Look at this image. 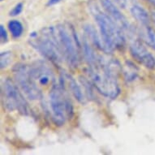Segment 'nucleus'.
I'll return each mask as SVG.
<instances>
[{"instance_id": "1", "label": "nucleus", "mask_w": 155, "mask_h": 155, "mask_svg": "<svg viewBox=\"0 0 155 155\" xmlns=\"http://www.w3.org/2000/svg\"><path fill=\"white\" fill-rule=\"evenodd\" d=\"M89 67V76L97 90L107 97L116 98L120 93L118 84L120 64L114 61L106 62L98 56Z\"/></svg>"}, {"instance_id": "2", "label": "nucleus", "mask_w": 155, "mask_h": 155, "mask_svg": "<svg viewBox=\"0 0 155 155\" xmlns=\"http://www.w3.org/2000/svg\"><path fill=\"white\" fill-rule=\"evenodd\" d=\"M89 8L97 25L101 38L109 53L115 48L124 46L125 42L124 33L110 15L106 12L101 11L94 3L90 4Z\"/></svg>"}, {"instance_id": "3", "label": "nucleus", "mask_w": 155, "mask_h": 155, "mask_svg": "<svg viewBox=\"0 0 155 155\" xmlns=\"http://www.w3.org/2000/svg\"><path fill=\"white\" fill-rule=\"evenodd\" d=\"M29 38L31 46L46 59L55 64H59L64 59L58 33L53 27L42 29L40 35L33 32L30 33Z\"/></svg>"}, {"instance_id": "4", "label": "nucleus", "mask_w": 155, "mask_h": 155, "mask_svg": "<svg viewBox=\"0 0 155 155\" xmlns=\"http://www.w3.org/2000/svg\"><path fill=\"white\" fill-rule=\"evenodd\" d=\"M51 117L56 125H64L72 114V105L66 95L64 86L54 85L49 94Z\"/></svg>"}, {"instance_id": "5", "label": "nucleus", "mask_w": 155, "mask_h": 155, "mask_svg": "<svg viewBox=\"0 0 155 155\" xmlns=\"http://www.w3.org/2000/svg\"><path fill=\"white\" fill-rule=\"evenodd\" d=\"M2 97L4 107L10 111L18 110L21 114H28L29 108L23 95L11 80L4 81L2 85Z\"/></svg>"}, {"instance_id": "6", "label": "nucleus", "mask_w": 155, "mask_h": 155, "mask_svg": "<svg viewBox=\"0 0 155 155\" xmlns=\"http://www.w3.org/2000/svg\"><path fill=\"white\" fill-rule=\"evenodd\" d=\"M57 33L64 58L69 66L76 68L79 64L77 47L80 44H76V41H78L76 40L78 39H76L75 31L72 29V33H69L64 26L59 25L57 27Z\"/></svg>"}, {"instance_id": "7", "label": "nucleus", "mask_w": 155, "mask_h": 155, "mask_svg": "<svg viewBox=\"0 0 155 155\" xmlns=\"http://www.w3.org/2000/svg\"><path fill=\"white\" fill-rule=\"evenodd\" d=\"M14 77L24 94L31 100L40 99L42 96L40 86L32 78L29 67L19 64L13 69Z\"/></svg>"}, {"instance_id": "8", "label": "nucleus", "mask_w": 155, "mask_h": 155, "mask_svg": "<svg viewBox=\"0 0 155 155\" xmlns=\"http://www.w3.org/2000/svg\"><path fill=\"white\" fill-rule=\"evenodd\" d=\"M130 54L133 59L148 69L155 68V58L145 48L140 40H134L130 46Z\"/></svg>"}, {"instance_id": "9", "label": "nucleus", "mask_w": 155, "mask_h": 155, "mask_svg": "<svg viewBox=\"0 0 155 155\" xmlns=\"http://www.w3.org/2000/svg\"><path fill=\"white\" fill-rule=\"evenodd\" d=\"M29 71L32 78L39 86H47L54 81L53 71L43 62H36L29 67Z\"/></svg>"}, {"instance_id": "10", "label": "nucleus", "mask_w": 155, "mask_h": 155, "mask_svg": "<svg viewBox=\"0 0 155 155\" xmlns=\"http://www.w3.org/2000/svg\"><path fill=\"white\" fill-rule=\"evenodd\" d=\"M102 8L122 31L132 32V27L126 17L111 0H99Z\"/></svg>"}, {"instance_id": "11", "label": "nucleus", "mask_w": 155, "mask_h": 155, "mask_svg": "<svg viewBox=\"0 0 155 155\" xmlns=\"http://www.w3.org/2000/svg\"><path fill=\"white\" fill-rule=\"evenodd\" d=\"M84 30L88 38L97 48L99 49L100 51H104L105 53H109V51H108L107 48L105 46L104 42L102 41V38L99 37V35L97 34L94 26H92L91 25H86L84 26Z\"/></svg>"}, {"instance_id": "12", "label": "nucleus", "mask_w": 155, "mask_h": 155, "mask_svg": "<svg viewBox=\"0 0 155 155\" xmlns=\"http://www.w3.org/2000/svg\"><path fill=\"white\" fill-rule=\"evenodd\" d=\"M131 14L136 21L145 26L150 25V17L146 11L140 5L132 6L131 8Z\"/></svg>"}, {"instance_id": "13", "label": "nucleus", "mask_w": 155, "mask_h": 155, "mask_svg": "<svg viewBox=\"0 0 155 155\" xmlns=\"http://www.w3.org/2000/svg\"><path fill=\"white\" fill-rule=\"evenodd\" d=\"M64 78L67 81V83L68 84V88L70 89V91L73 96L75 97L77 101L81 103H84V95L82 92V89H81V87L77 83H76V80L74 79L73 77H71L69 75H66L64 76Z\"/></svg>"}, {"instance_id": "14", "label": "nucleus", "mask_w": 155, "mask_h": 155, "mask_svg": "<svg viewBox=\"0 0 155 155\" xmlns=\"http://www.w3.org/2000/svg\"><path fill=\"white\" fill-rule=\"evenodd\" d=\"M8 29L10 31L11 34L14 38H19L21 37L24 32V28L22 24L19 21L12 20L8 22Z\"/></svg>"}, {"instance_id": "15", "label": "nucleus", "mask_w": 155, "mask_h": 155, "mask_svg": "<svg viewBox=\"0 0 155 155\" xmlns=\"http://www.w3.org/2000/svg\"><path fill=\"white\" fill-rule=\"evenodd\" d=\"M143 40L148 46L155 50V31L150 25L145 26L143 31Z\"/></svg>"}, {"instance_id": "16", "label": "nucleus", "mask_w": 155, "mask_h": 155, "mask_svg": "<svg viewBox=\"0 0 155 155\" xmlns=\"http://www.w3.org/2000/svg\"><path fill=\"white\" fill-rule=\"evenodd\" d=\"M12 61V54L10 51L1 53V68H6Z\"/></svg>"}, {"instance_id": "17", "label": "nucleus", "mask_w": 155, "mask_h": 155, "mask_svg": "<svg viewBox=\"0 0 155 155\" xmlns=\"http://www.w3.org/2000/svg\"><path fill=\"white\" fill-rule=\"evenodd\" d=\"M23 3H18L13 8V9L10 12V15L12 16H16V15H19L23 11Z\"/></svg>"}, {"instance_id": "18", "label": "nucleus", "mask_w": 155, "mask_h": 155, "mask_svg": "<svg viewBox=\"0 0 155 155\" xmlns=\"http://www.w3.org/2000/svg\"><path fill=\"white\" fill-rule=\"evenodd\" d=\"M0 39H1L2 43H6L8 41V33L3 25H0Z\"/></svg>"}, {"instance_id": "19", "label": "nucleus", "mask_w": 155, "mask_h": 155, "mask_svg": "<svg viewBox=\"0 0 155 155\" xmlns=\"http://www.w3.org/2000/svg\"><path fill=\"white\" fill-rule=\"evenodd\" d=\"M114 3H116L120 8H123V9H124L127 7V0H113Z\"/></svg>"}, {"instance_id": "20", "label": "nucleus", "mask_w": 155, "mask_h": 155, "mask_svg": "<svg viewBox=\"0 0 155 155\" xmlns=\"http://www.w3.org/2000/svg\"><path fill=\"white\" fill-rule=\"evenodd\" d=\"M62 0H49L48 3H47V6H53L55 5L57 3H59L61 2Z\"/></svg>"}, {"instance_id": "21", "label": "nucleus", "mask_w": 155, "mask_h": 155, "mask_svg": "<svg viewBox=\"0 0 155 155\" xmlns=\"http://www.w3.org/2000/svg\"><path fill=\"white\" fill-rule=\"evenodd\" d=\"M151 16H152V20L153 21V22H154V24H155V10L153 11V12H152Z\"/></svg>"}, {"instance_id": "22", "label": "nucleus", "mask_w": 155, "mask_h": 155, "mask_svg": "<svg viewBox=\"0 0 155 155\" xmlns=\"http://www.w3.org/2000/svg\"><path fill=\"white\" fill-rule=\"evenodd\" d=\"M147 1H149L150 3H152L153 5H155V0H147Z\"/></svg>"}, {"instance_id": "23", "label": "nucleus", "mask_w": 155, "mask_h": 155, "mask_svg": "<svg viewBox=\"0 0 155 155\" xmlns=\"http://www.w3.org/2000/svg\"><path fill=\"white\" fill-rule=\"evenodd\" d=\"M1 1H3V0H1Z\"/></svg>"}]
</instances>
